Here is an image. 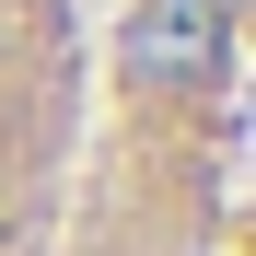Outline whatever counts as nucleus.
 Returning <instances> with one entry per match:
<instances>
[{"label":"nucleus","instance_id":"1","mask_svg":"<svg viewBox=\"0 0 256 256\" xmlns=\"http://www.w3.org/2000/svg\"><path fill=\"white\" fill-rule=\"evenodd\" d=\"M222 58H233L222 0H128V24H116V70L152 94H198V82H222Z\"/></svg>","mask_w":256,"mask_h":256},{"label":"nucleus","instance_id":"2","mask_svg":"<svg viewBox=\"0 0 256 256\" xmlns=\"http://www.w3.org/2000/svg\"><path fill=\"white\" fill-rule=\"evenodd\" d=\"M222 12H233V0H222Z\"/></svg>","mask_w":256,"mask_h":256}]
</instances>
